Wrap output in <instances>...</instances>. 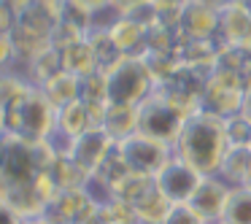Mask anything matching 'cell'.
Segmentation results:
<instances>
[{"instance_id":"1","label":"cell","mask_w":251,"mask_h":224,"mask_svg":"<svg viewBox=\"0 0 251 224\" xmlns=\"http://www.w3.org/2000/svg\"><path fill=\"white\" fill-rule=\"evenodd\" d=\"M227 149L229 141L224 132V119L208 114V111H197V114L186 116L184 127L173 143V151L184 157L186 162H192L202 175L219 173Z\"/></svg>"},{"instance_id":"2","label":"cell","mask_w":251,"mask_h":224,"mask_svg":"<svg viewBox=\"0 0 251 224\" xmlns=\"http://www.w3.org/2000/svg\"><path fill=\"white\" fill-rule=\"evenodd\" d=\"M57 124V108L46 100L38 87L19 103L3 108V132L25 138V141H44Z\"/></svg>"},{"instance_id":"3","label":"cell","mask_w":251,"mask_h":224,"mask_svg":"<svg viewBox=\"0 0 251 224\" xmlns=\"http://www.w3.org/2000/svg\"><path fill=\"white\" fill-rule=\"evenodd\" d=\"M157 89L151 71L141 57H122L105 71V100L116 105H141Z\"/></svg>"},{"instance_id":"4","label":"cell","mask_w":251,"mask_h":224,"mask_svg":"<svg viewBox=\"0 0 251 224\" xmlns=\"http://www.w3.org/2000/svg\"><path fill=\"white\" fill-rule=\"evenodd\" d=\"M186 116L189 114L157 87L141 105H138V132H146V135L173 146L178 132H181V127H184V122H186Z\"/></svg>"},{"instance_id":"5","label":"cell","mask_w":251,"mask_h":224,"mask_svg":"<svg viewBox=\"0 0 251 224\" xmlns=\"http://www.w3.org/2000/svg\"><path fill=\"white\" fill-rule=\"evenodd\" d=\"M119 157L125 159V165L130 168V173L141 175H157L159 168L173 157V146L165 141L146 135V132H132L125 141H116Z\"/></svg>"},{"instance_id":"6","label":"cell","mask_w":251,"mask_h":224,"mask_svg":"<svg viewBox=\"0 0 251 224\" xmlns=\"http://www.w3.org/2000/svg\"><path fill=\"white\" fill-rule=\"evenodd\" d=\"M200 178H202L200 170L173 151V157H170L168 162L159 168V173L154 175V184H157L159 195L168 197L176 205V202H189V197L195 195Z\"/></svg>"},{"instance_id":"7","label":"cell","mask_w":251,"mask_h":224,"mask_svg":"<svg viewBox=\"0 0 251 224\" xmlns=\"http://www.w3.org/2000/svg\"><path fill=\"white\" fill-rule=\"evenodd\" d=\"M229 192H232V186L219 173L202 175L195 195L189 197V205L200 213V219L205 224H216V222H222V213H224V205L229 200Z\"/></svg>"},{"instance_id":"8","label":"cell","mask_w":251,"mask_h":224,"mask_svg":"<svg viewBox=\"0 0 251 224\" xmlns=\"http://www.w3.org/2000/svg\"><path fill=\"white\" fill-rule=\"evenodd\" d=\"M178 30L186 41H213L219 35V11L202 0H186L178 11Z\"/></svg>"},{"instance_id":"9","label":"cell","mask_w":251,"mask_h":224,"mask_svg":"<svg viewBox=\"0 0 251 224\" xmlns=\"http://www.w3.org/2000/svg\"><path fill=\"white\" fill-rule=\"evenodd\" d=\"M114 146H116V141L103 130V127H89L87 132H81V135L76 138L73 159H76L87 173H95V170L100 168V162L111 154Z\"/></svg>"},{"instance_id":"10","label":"cell","mask_w":251,"mask_h":224,"mask_svg":"<svg viewBox=\"0 0 251 224\" xmlns=\"http://www.w3.org/2000/svg\"><path fill=\"white\" fill-rule=\"evenodd\" d=\"M219 35H222V46H251V6L246 0L219 11Z\"/></svg>"},{"instance_id":"11","label":"cell","mask_w":251,"mask_h":224,"mask_svg":"<svg viewBox=\"0 0 251 224\" xmlns=\"http://www.w3.org/2000/svg\"><path fill=\"white\" fill-rule=\"evenodd\" d=\"M38 89L46 95V100H49L54 108H62V105H68V103L81 100V76H76V73H71V71H60L57 76H51L49 81L41 84Z\"/></svg>"},{"instance_id":"12","label":"cell","mask_w":251,"mask_h":224,"mask_svg":"<svg viewBox=\"0 0 251 224\" xmlns=\"http://www.w3.org/2000/svg\"><path fill=\"white\" fill-rule=\"evenodd\" d=\"M103 127L114 141H125L127 135L138 132V105H116L108 103L105 105V116H103Z\"/></svg>"},{"instance_id":"13","label":"cell","mask_w":251,"mask_h":224,"mask_svg":"<svg viewBox=\"0 0 251 224\" xmlns=\"http://www.w3.org/2000/svg\"><path fill=\"white\" fill-rule=\"evenodd\" d=\"M62 65H65V71L76 73V76H89V73L100 71L98 65V54H95L92 49V41L84 35V38L73 41L71 46H65L62 49Z\"/></svg>"},{"instance_id":"14","label":"cell","mask_w":251,"mask_h":224,"mask_svg":"<svg viewBox=\"0 0 251 224\" xmlns=\"http://www.w3.org/2000/svg\"><path fill=\"white\" fill-rule=\"evenodd\" d=\"M251 173V146H229L222 159L219 175L229 186H243Z\"/></svg>"},{"instance_id":"15","label":"cell","mask_w":251,"mask_h":224,"mask_svg":"<svg viewBox=\"0 0 251 224\" xmlns=\"http://www.w3.org/2000/svg\"><path fill=\"white\" fill-rule=\"evenodd\" d=\"M170 208H173V202L154 189V192H149L143 200H138L135 205H132V216H135L138 224H165Z\"/></svg>"},{"instance_id":"16","label":"cell","mask_w":251,"mask_h":224,"mask_svg":"<svg viewBox=\"0 0 251 224\" xmlns=\"http://www.w3.org/2000/svg\"><path fill=\"white\" fill-rule=\"evenodd\" d=\"M57 127H62L65 132H73V135L87 132L92 127L87 100H76V103H68L62 108H57Z\"/></svg>"},{"instance_id":"17","label":"cell","mask_w":251,"mask_h":224,"mask_svg":"<svg viewBox=\"0 0 251 224\" xmlns=\"http://www.w3.org/2000/svg\"><path fill=\"white\" fill-rule=\"evenodd\" d=\"M222 224H251V186H232Z\"/></svg>"},{"instance_id":"18","label":"cell","mask_w":251,"mask_h":224,"mask_svg":"<svg viewBox=\"0 0 251 224\" xmlns=\"http://www.w3.org/2000/svg\"><path fill=\"white\" fill-rule=\"evenodd\" d=\"M224 132H227L229 146H251V119L243 111L224 119Z\"/></svg>"},{"instance_id":"19","label":"cell","mask_w":251,"mask_h":224,"mask_svg":"<svg viewBox=\"0 0 251 224\" xmlns=\"http://www.w3.org/2000/svg\"><path fill=\"white\" fill-rule=\"evenodd\" d=\"M76 138L78 135H73V132H65L62 127H51V132L44 138V143L49 146V151L54 154L57 159H68V157H73V149H76Z\"/></svg>"},{"instance_id":"20","label":"cell","mask_w":251,"mask_h":224,"mask_svg":"<svg viewBox=\"0 0 251 224\" xmlns=\"http://www.w3.org/2000/svg\"><path fill=\"white\" fill-rule=\"evenodd\" d=\"M165 224H205V222H202L200 213H197L189 202H176V205L170 208Z\"/></svg>"},{"instance_id":"21","label":"cell","mask_w":251,"mask_h":224,"mask_svg":"<svg viewBox=\"0 0 251 224\" xmlns=\"http://www.w3.org/2000/svg\"><path fill=\"white\" fill-rule=\"evenodd\" d=\"M3 224H25V216H19L14 208L3 205Z\"/></svg>"},{"instance_id":"22","label":"cell","mask_w":251,"mask_h":224,"mask_svg":"<svg viewBox=\"0 0 251 224\" xmlns=\"http://www.w3.org/2000/svg\"><path fill=\"white\" fill-rule=\"evenodd\" d=\"M114 3H116V6H119L122 8V11H132V8H135V6H143V3H151V0H114Z\"/></svg>"},{"instance_id":"23","label":"cell","mask_w":251,"mask_h":224,"mask_svg":"<svg viewBox=\"0 0 251 224\" xmlns=\"http://www.w3.org/2000/svg\"><path fill=\"white\" fill-rule=\"evenodd\" d=\"M76 6H81V8H87V11H92V8H98V6H105V3H114V0H73Z\"/></svg>"},{"instance_id":"24","label":"cell","mask_w":251,"mask_h":224,"mask_svg":"<svg viewBox=\"0 0 251 224\" xmlns=\"http://www.w3.org/2000/svg\"><path fill=\"white\" fill-rule=\"evenodd\" d=\"M157 8H181L186 3V0H151Z\"/></svg>"},{"instance_id":"25","label":"cell","mask_w":251,"mask_h":224,"mask_svg":"<svg viewBox=\"0 0 251 224\" xmlns=\"http://www.w3.org/2000/svg\"><path fill=\"white\" fill-rule=\"evenodd\" d=\"M240 111H243V114L251 119V87L246 89V95H243V108H240Z\"/></svg>"},{"instance_id":"26","label":"cell","mask_w":251,"mask_h":224,"mask_svg":"<svg viewBox=\"0 0 251 224\" xmlns=\"http://www.w3.org/2000/svg\"><path fill=\"white\" fill-rule=\"evenodd\" d=\"M25 224H51L46 216H33V219H25Z\"/></svg>"},{"instance_id":"27","label":"cell","mask_w":251,"mask_h":224,"mask_svg":"<svg viewBox=\"0 0 251 224\" xmlns=\"http://www.w3.org/2000/svg\"><path fill=\"white\" fill-rule=\"evenodd\" d=\"M108 224H138L135 219H116V222H108Z\"/></svg>"},{"instance_id":"28","label":"cell","mask_w":251,"mask_h":224,"mask_svg":"<svg viewBox=\"0 0 251 224\" xmlns=\"http://www.w3.org/2000/svg\"><path fill=\"white\" fill-rule=\"evenodd\" d=\"M243 186H251V173H249V178H246V184Z\"/></svg>"}]
</instances>
